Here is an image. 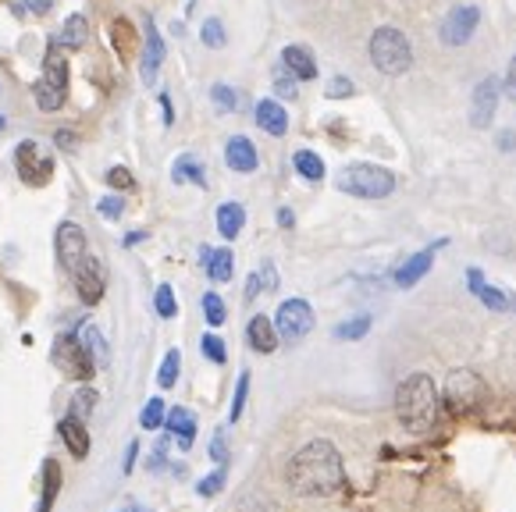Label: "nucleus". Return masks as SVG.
<instances>
[{"label": "nucleus", "mask_w": 516, "mask_h": 512, "mask_svg": "<svg viewBox=\"0 0 516 512\" xmlns=\"http://www.w3.org/2000/svg\"><path fill=\"white\" fill-rule=\"evenodd\" d=\"M289 484H293L296 494H307V498L335 494L346 484V469H342L339 448L332 441H324V438L307 441L289 462Z\"/></svg>", "instance_id": "1"}, {"label": "nucleus", "mask_w": 516, "mask_h": 512, "mask_svg": "<svg viewBox=\"0 0 516 512\" xmlns=\"http://www.w3.org/2000/svg\"><path fill=\"white\" fill-rule=\"evenodd\" d=\"M395 413L406 431H427L438 413V388L427 374H410L395 388Z\"/></svg>", "instance_id": "2"}, {"label": "nucleus", "mask_w": 516, "mask_h": 512, "mask_svg": "<svg viewBox=\"0 0 516 512\" xmlns=\"http://www.w3.org/2000/svg\"><path fill=\"white\" fill-rule=\"evenodd\" d=\"M335 185H339V192L356 196V199H385L395 189V175L388 167H381V164H364L360 160V164L342 167Z\"/></svg>", "instance_id": "3"}, {"label": "nucleus", "mask_w": 516, "mask_h": 512, "mask_svg": "<svg viewBox=\"0 0 516 512\" xmlns=\"http://www.w3.org/2000/svg\"><path fill=\"white\" fill-rule=\"evenodd\" d=\"M371 61L381 75H403L413 65V47L395 26H381L371 36Z\"/></svg>", "instance_id": "4"}, {"label": "nucleus", "mask_w": 516, "mask_h": 512, "mask_svg": "<svg viewBox=\"0 0 516 512\" xmlns=\"http://www.w3.org/2000/svg\"><path fill=\"white\" fill-rule=\"evenodd\" d=\"M51 363L72 381H90L97 374V363L79 335H58L51 345Z\"/></svg>", "instance_id": "5"}, {"label": "nucleus", "mask_w": 516, "mask_h": 512, "mask_svg": "<svg viewBox=\"0 0 516 512\" xmlns=\"http://www.w3.org/2000/svg\"><path fill=\"white\" fill-rule=\"evenodd\" d=\"M15 171H19V178H22L26 185L40 189V185H47L51 175H54V157H51L36 139H22V143L15 146Z\"/></svg>", "instance_id": "6"}, {"label": "nucleus", "mask_w": 516, "mask_h": 512, "mask_svg": "<svg viewBox=\"0 0 516 512\" xmlns=\"http://www.w3.org/2000/svg\"><path fill=\"white\" fill-rule=\"evenodd\" d=\"M275 328H278V338L282 342H300L314 331V306L307 299H285L278 306V317H275Z\"/></svg>", "instance_id": "7"}, {"label": "nucleus", "mask_w": 516, "mask_h": 512, "mask_svg": "<svg viewBox=\"0 0 516 512\" xmlns=\"http://www.w3.org/2000/svg\"><path fill=\"white\" fill-rule=\"evenodd\" d=\"M72 278H75V292L86 306H97L107 292V275H104V264L97 260L93 252H86L82 260L72 268Z\"/></svg>", "instance_id": "8"}, {"label": "nucleus", "mask_w": 516, "mask_h": 512, "mask_svg": "<svg viewBox=\"0 0 516 512\" xmlns=\"http://www.w3.org/2000/svg\"><path fill=\"white\" fill-rule=\"evenodd\" d=\"M481 399H484V384H481V377L473 370H452L449 374V381H445V402L456 413L473 409Z\"/></svg>", "instance_id": "9"}, {"label": "nucleus", "mask_w": 516, "mask_h": 512, "mask_svg": "<svg viewBox=\"0 0 516 512\" xmlns=\"http://www.w3.org/2000/svg\"><path fill=\"white\" fill-rule=\"evenodd\" d=\"M54 252H58V264L65 268V271H72L82 256L90 252L86 249V231H82V224H75V221H61L58 224V235H54Z\"/></svg>", "instance_id": "10"}, {"label": "nucleus", "mask_w": 516, "mask_h": 512, "mask_svg": "<svg viewBox=\"0 0 516 512\" xmlns=\"http://www.w3.org/2000/svg\"><path fill=\"white\" fill-rule=\"evenodd\" d=\"M477 22H481V8L459 4V8H452V12L442 19V40H445L449 47H463V43L477 33Z\"/></svg>", "instance_id": "11"}, {"label": "nucleus", "mask_w": 516, "mask_h": 512, "mask_svg": "<svg viewBox=\"0 0 516 512\" xmlns=\"http://www.w3.org/2000/svg\"><path fill=\"white\" fill-rule=\"evenodd\" d=\"M498 93H502V82L495 75H488V79H481L473 86V97H470V121H473V128H488L495 121Z\"/></svg>", "instance_id": "12"}, {"label": "nucleus", "mask_w": 516, "mask_h": 512, "mask_svg": "<svg viewBox=\"0 0 516 512\" xmlns=\"http://www.w3.org/2000/svg\"><path fill=\"white\" fill-rule=\"evenodd\" d=\"M143 26H146V40H143V54H139V79H143V86H153L160 75L168 47H164V36L157 33L153 19H143Z\"/></svg>", "instance_id": "13"}, {"label": "nucleus", "mask_w": 516, "mask_h": 512, "mask_svg": "<svg viewBox=\"0 0 516 512\" xmlns=\"http://www.w3.org/2000/svg\"><path fill=\"white\" fill-rule=\"evenodd\" d=\"M224 164L231 171H238V175H253L256 167H261V153H256L249 136H231L224 143Z\"/></svg>", "instance_id": "14"}, {"label": "nucleus", "mask_w": 516, "mask_h": 512, "mask_svg": "<svg viewBox=\"0 0 516 512\" xmlns=\"http://www.w3.org/2000/svg\"><path fill=\"white\" fill-rule=\"evenodd\" d=\"M438 245H445V242H438ZM438 245H427V249H420V252H413L406 264H399V271L392 275V282L399 285V289H410V285H417L427 271H431V260H434V252H438Z\"/></svg>", "instance_id": "15"}, {"label": "nucleus", "mask_w": 516, "mask_h": 512, "mask_svg": "<svg viewBox=\"0 0 516 512\" xmlns=\"http://www.w3.org/2000/svg\"><path fill=\"white\" fill-rule=\"evenodd\" d=\"M199 264H203V271H207L210 282H217V285L231 282V271H235L231 249H210V245H203L199 249Z\"/></svg>", "instance_id": "16"}, {"label": "nucleus", "mask_w": 516, "mask_h": 512, "mask_svg": "<svg viewBox=\"0 0 516 512\" xmlns=\"http://www.w3.org/2000/svg\"><path fill=\"white\" fill-rule=\"evenodd\" d=\"M253 118H256V125H261V132H268V136H275V139H282V136L289 132V114H285V107H282L278 100H271V97L256 104Z\"/></svg>", "instance_id": "17"}, {"label": "nucleus", "mask_w": 516, "mask_h": 512, "mask_svg": "<svg viewBox=\"0 0 516 512\" xmlns=\"http://www.w3.org/2000/svg\"><path fill=\"white\" fill-rule=\"evenodd\" d=\"M164 431L178 438V448H182V452H189L192 441H196V416H192V409H185V406L168 409V416H164Z\"/></svg>", "instance_id": "18"}, {"label": "nucleus", "mask_w": 516, "mask_h": 512, "mask_svg": "<svg viewBox=\"0 0 516 512\" xmlns=\"http://www.w3.org/2000/svg\"><path fill=\"white\" fill-rule=\"evenodd\" d=\"M246 342L256 349V353H275L278 349V328H275V321L271 317H264V314H256L249 324H246Z\"/></svg>", "instance_id": "19"}, {"label": "nucleus", "mask_w": 516, "mask_h": 512, "mask_svg": "<svg viewBox=\"0 0 516 512\" xmlns=\"http://www.w3.org/2000/svg\"><path fill=\"white\" fill-rule=\"evenodd\" d=\"M282 65H285L300 82H314V79H317V58H314L307 47H300V43H289V47L282 50Z\"/></svg>", "instance_id": "20"}, {"label": "nucleus", "mask_w": 516, "mask_h": 512, "mask_svg": "<svg viewBox=\"0 0 516 512\" xmlns=\"http://www.w3.org/2000/svg\"><path fill=\"white\" fill-rule=\"evenodd\" d=\"M58 434H61V441L68 445V452H72L75 459H86V455H90V434H86V420H79V416H65V420L58 423Z\"/></svg>", "instance_id": "21"}, {"label": "nucleus", "mask_w": 516, "mask_h": 512, "mask_svg": "<svg viewBox=\"0 0 516 512\" xmlns=\"http://www.w3.org/2000/svg\"><path fill=\"white\" fill-rule=\"evenodd\" d=\"M171 182H175V185L192 182V185L207 189V167H203V160H199V157H192V153H182V157L171 164Z\"/></svg>", "instance_id": "22"}, {"label": "nucleus", "mask_w": 516, "mask_h": 512, "mask_svg": "<svg viewBox=\"0 0 516 512\" xmlns=\"http://www.w3.org/2000/svg\"><path fill=\"white\" fill-rule=\"evenodd\" d=\"M466 282H470V292L488 306V310H509L512 303H509V296L502 292V289H495V285H488L484 278H481V271H466Z\"/></svg>", "instance_id": "23"}, {"label": "nucleus", "mask_w": 516, "mask_h": 512, "mask_svg": "<svg viewBox=\"0 0 516 512\" xmlns=\"http://www.w3.org/2000/svg\"><path fill=\"white\" fill-rule=\"evenodd\" d=\"M54 40H58L65 50L86 47V43H90V19H86V15H68L65 26H61V33H58Z\"/></svg>", "instance_id": "24"}, {"label": "nucleus", "mask_w": 516, "mask_h": 512, "mask_svg": "<svg viewBox=\"0 0 516 512\" xmlns=\"http://www.w3.org/2000/svg\"><path fill=\"white\" fill-rule=\"evenodd\" d=\"M43 79H47V82H54V86H61V89H68V61H65V54H61V43H58V40H51V43H47Z\"/></svg>", "instance_id": "25"}, {"label": "nucleus", "mask_w": 516, "mask_h": 512, "mask_svg": "<svg viewBox=\"0 0 516 512\" xmlns=\"http://www.w3.org/2000/svg\"><path fill=\"white\" fill-rule=\"evenodd\" d=\"M242 228H246V206L235 203V199L221 203V206H217V231H221L224 238H238Z\"/></svg>", "instance_id": "26"}, {"label": "nucleus", "mask_w": 516, "mask_h": 512, "mask_svg": "<svg viewBox=\"0 0 516 512\" xmlns=\"http://www.w3.org/2000/svg\"><path fill=\"white\" fill-rule=\"evenodd\" d=\"M33 97H36V107H40L43 114H54V111H61V107H65L68 89H61V86H54V82L40 79V82H36V89H33Z\"/></svg>", "instance_id": "27"}, {"label": "nucleus", "mask_w": 516, "mask_h": 512, "mask_svg": "<svg viewBox=\"0 0 516 512\" xmlns=\"http://www.w3.org/2000/svg\"><path fill=\"white\" fill-rule=\"evenodd\" d=\"M293 167H296V175L307 178V182H324V160H321L314 150H296V153H293Z\"/></svg>", "instance_id": "28"}, {"label": "nucleus", "mask_w": 516, "mask_h": 512, "mask_svg": "<svg viewBox=\"0 0 516 512\" xmlns=\"http://www.w3.org/2000/svg\"><path fill=\"white\" fill-rule=\"evenodd\" d=\"M43 480H47V487H43V498H40L36 512H51V505L58 498V487H61V466H58V459H47L43 462Z\"/></svg>", "instance_id": "29"}, {"label": "nucleus", "mask_w": 516, "mask_h": 512, "mask_svg": "<svg viewBox=\"0 0 516 512\" xmlns=\"http://www.w3.org/2000/svg\"><path fill=\"white\" fill-rule=\"evenodd\" d=\"M210 104H214L221 114H231V111H238L242 97H238L228 82H214V86H210Z\"/></svg>", "instance_id": "30"}, {"label": "nucleus", "mask_w": 516, "mask_h": 512, "mask_svg": "<svg viewBox=\"0 0 516 512\" xmlns=\"http://www.w3.org/2000/svg\"><path fill=\"white\" fill-rule=\"evenodd\" d=\"M82 342H86V349H90V356H93V363L97 367H107L111 363V353H107V342H104V335H100V328H86L82 331Z\"/></svg>", "instance_id": "31"}, {"label": "nucleus", "mask_w": 516, "mask_h": 512, "mask_svg": "<svg viewBox=\"0 0 516 512\" xmlns=\"http://www.w3.org/2000/svg\"><path fill=\"white\" fill-rule=\"evenodd\" d=\"M367 331H371V317H367V314H360V317L342 321V324L335 328V338H339V342H356V338H364Z\"/></svg>", "instance_id": "32"}, {"label": "nucleus", "mask_w": 516, "mask_h": 512, "mask_svg": "<svg viewBox=\"0 0 516 512\" xmlns=\"http://www.w3.org/2000/svg\"><path fill=\"white\" fill-rule=\"evenodd\" d=\"M178 367H182V353L178 349H168V356H164V363H160V370H157V384L168 392V388H175V381H178Z\"/></svg>", "instance_id": "33"}, {"label": "nucleus", "mask_w": 516, "mask_h": 512, "mask_svg": "<svg viewBox=\"0 0 516 512\" xmlns=\"http://www.w3.org/2000/svg\"><path fill=\"white\" fill-rule=\"evenodd\" d=\"M271 82H275V93L282 97V100H296L300 93H296V75L285 68V65H275V75H271Z\"/></svg>", "instance_id": "34"}, {"label": "nucleus", "mask_w": 516, "mask_h": 512, "mask_svg": "<svg viewBox=\"0 0 516 512\" xmlns=\"http://www.w3.org/2000/svg\"><path fill=\"white\" fill-rule=\"evenodd\" d=\"M203 317H207L210 328H221V324L228 321V306H224V299H221L217 292H207V296H203Z\"/></svg>", "instance_id": "35"}, {"label": "nucleus", "mask_w": 516, "mask_h": 512, "mask_svg": "<svg viewBox=\"0 0 516 512\" xmlns=\"http://www.w3.org/2000/svg\"><path fill=\"white\" fill-rule=\"evenodd\" d=\"M153 310H157L164 321H171V317L178 314V303H175V289H171V285H157V292H153Z\"/></svg>", "instance_id": "36"}, {"label": "nucleus", "mask_w": 516, "mask_h": 512, "mask_svg": "<svg viewBox=\"0 0 516 512\" xmlns=\"http://www.w3.org/2000/svg\"><path fill=\"white\" fill-rule=\"evenodd\" d=\"M97 392L93 388H79L75 392V399H72V416H79V420H90V413L97 409Z\"/></svg>", "instance_id": "37"}, {"label": "nucleus", "mask_w": 516, "mask_h": 512, "mask_svg": "<svg viewBox=\"0 0 516 512\" xmlns=\"http://www.w3.org/2000/svg\"><path fill=\"white\" fill-rule=\"evenodd\" d=\"M164 399H150L146 406H143V413H139V423L146 427V431H157V427H164Z\"/></svg>", "instance_id": "38"}, {"label": "nucleus", "mask_w": 516, "mask_h": 512, "mask_svg": "<svg viewBox=\"0 0 516 512\" xmlns=\"http://www.w3.org/2000/svg\"><path fill=\"white\" fill-rule=\"evenodd\" d=\"M199 40H203V47H210V50L224 47V22H221V19H207L203 29H199Z\"/></svg>", "instance_id": "39"}, {"label": "nucleus", "mask_w": 516, "mask_h": 512, "mask_svg": "<svg viewBox=\"0 0 516 512\" xmlns=\"http://www.w3.org/2000/svg\"><path fill=\"white\" fill-rule=\"evenodd\" d=\"M199 349H203V356H207L210 363H217V367H224V363H228V349H224V342H221L217 335H203Z\"/></svg>", "instance_id": "40"}, {"label": "nucleus", "mask_w": 516, "mask_h": 512, "mask_svg": "<svg viewBox=\"0 0 516 512\" xmlns=\"http://www.w3.org/2000/svg\"><path fill=\"white\" fill-rule=\"evenodd\" d=\"M97 213H100L104 221H121V213H125V196H104V199L97 203Z\"/></svg>", "instance_id": "41"}, {"label": "nucleus", "mask_w": 516, "mask_h": 512, "mask_svg": "<svg viewBox=\"0 0 516 512\" xmlns=\"http://www.w3.org/2000/svg\"><path fill=\"white\" fill-rule=\"evenodd\" d=\"M246 395H249V370L246 374H238V384H235V399H231V423L242 416V409H246Z\"/></svg>", "instance_id": "42"}, {"label": "nucleus", "mask_w": 516, "mask_h": 512, "mask_svg": "<svg viewBox=\"0 0 516 512\" xmlns=\"http://www.w3.org/2000/svg\"><path fill=\"white\" fill-rule=\"evenodd\" d=\"M107 185L125 192V189H132V185H136V178H132V171H129V167L114 164V167H107Z\"/></svg>", "instance_id": "43"}, {"label": "nucleus", "mask_w": 516, "mask_h": 512, "mask_svg": "<svg viewBox=\"0 0 516 512\" xmlns=\"http://www.w3.org/2000/svg\"><path fill=\"white\" fill-rule=\"evenodd\" d=\"M353 93H356L353 79H346V75H335V79H328V97H332V100H346V97H353Z\"/></svg>", "instance_id": "44"}, {"label": "nucleus", "mask_w": 516, "mask_h": 512, "mask_svg": "<svg viewBox=\"0 0 516 512\" xmlns=\"http://www.w3.org/2000/svg\"><path fill=\"white\" fill-rule=\"evenodd\" d=\"M221 484H224V466H221V469H214L210 477H203V480L196 484V491H199L203 498H214V494L221 491Z\"/></svg>", "instance_id": "45"}, {"label": "nucleus", "mask_w": 516, "mask_h": 512, "mask_svg": "<svg viewBox=\"0 0 516 512\" xmlns=\"http://www.w3.org/2000/svg\"><path fill=\"white\" fill-rule=\"evenodd\" d=\"M210 459L224 466V459H228V438H224V431H217V434L210 438Z\"/></svg>", "instance_id": "46"}, {"label": "nucleus", "mask_w": 516, "mask_h": 512, "mask_svg": "<svg viewBox=\"0 0 516 512\" xmlns=\"http://www.w3.org/2000/svg\"><path fill=\"white\" fill-rule=\"evenodd\" d=\"M261 285H264V292H275L278 289V271H275V264H261Z\"/></svg>", "instance_id": "47"}, {"label": "nucleus", "mask_w": 516, "mask_h": 512, "mask_svg": "<svg viewBox=\"0 0 516 512\" xmlns=\"http://www.w3.org/2000/svg\"><path fill=\"white\" fill-rule=\"evenodd\" d=\"M261 292H264V285H261V275L253 271V275H249V282H246V303H249V299H256Z\"/></svg>", "instance_id": "48"}, {"label": "nucleus", "mask_w": 516, "mask_h": 512, "mask_svg": "<svg viewBox=\"0 0 516 512\" xmlns=\"http://www.w3.org/2000/svg\"><path fill=\"white\" fill-rule=\"evenodd\" d=\"M22 4L33 12V15H47L51 12V4H54V0H22Z\"/></svg>", "instance_id": "49"}, {"label": "nucleus", "mask_w": 516, "mask_h": 512, "mask_svg": "<svg viewBox=\"0 0 516 512\" xmlns=\"http://www.w3.org/2000/svg\"><path fill=\"white\" fill-rule=\"evenodd\" d=\"M157 100H160V111H164V125H175V107H171V97H168V93H160Z\"/></svg>", "instance_id": "50"}, {"label": "nucleus", "mask_w": 516, "mask_h": 512, "mask_svg": "<svg viewBox=\"0 0 516 512\" xmlns=\"http://www.w3.org/2000/svg\"><path fill=\"white\" fill-rule=\"evenodd\" d=\"M136 455H139V441H129V452H125V462H121V469H125V473H132V466H136Z\"/></svg>", "instance_id": "51"}, {"label": "nucleus", "mask_w": 516, "mask_h": 512, "mask_svg": "<svg viewBox=\"0 0 516 512\" xmlns=\"http://www.w3.org/2000/svg\"><path fill=\"white\" fill-rule=\"evenodd\" d=\"M139 242H146V231H129V235L121 238L125 249H132V245H139Z\"/></svg>", "instance_id": "52"}, {"label": "nucleus", "mask_w": 516, "mask_h": 512, "mask_svg": "<svg viewBox=\"0 0 516 512\" xmlns=\"http://www.w3.org/2000/svg\"><path fill=\"white\" fill-rule=\"evenodd\" d=\"M278 224H282V228H293V224H296V217H293V210H289V206H282V210H278Z\"/></svg>", "instance_id": "53"}, {"label": "nucleus", "mask_w": 516, "mask_h": 512, "mask_svg": "<svg viewBox=\"0 0 516 512\" xmlns=\"http://www.w3.org/2000/svg\"><path fill=\"white\" fill-rule=\"evenodd\" d=\"M58 146H65V150H68V146H75V136H72L68 128H61V132H58Z\"/></svg>", "instance_id": "54"}, {"label": "nucleus", "mask_w": 516, "mask_h": 512, "mask_svg": "<svg viewBox=\"0 0 516 512\" xmlns=\"http://www.w3.org/2000/svg\"><path fill=\"white\" fill-rule=\"evenodd\" d=\"M498 143H502V150H512V146H516V136H512V132H502Z\"/></svg>", "instance_id": "55"}, {"label": "nucleus", "mask_w": 516, "mask_h": 512, "mask_svg": "<svg viewBox=\"0 0 516 512\" xmlns=\"http://www.w3.org/2000/svg\"><path fill=\"white\" fill-rule=\"evenodd\" d=\"M509 97H516V58L509 65Z\"/></svg>", "instance_id": "56"}, {"label": "nucleus", "mask_w": 516, "mask_h": 512, "mask_svg": "<svg viewBox=\"0 0 516 512\" xmlns=\"http://www.w3.org/2000/svg\"><path fill=\"white\" fill-rule=\"evenodd\" d=\"M4 128H8V118H4V114H0V132H4Z\"/></svg>", "instance_id": "57"}]
</instances>
